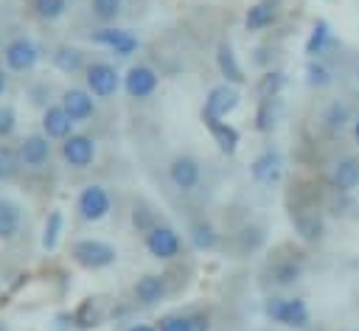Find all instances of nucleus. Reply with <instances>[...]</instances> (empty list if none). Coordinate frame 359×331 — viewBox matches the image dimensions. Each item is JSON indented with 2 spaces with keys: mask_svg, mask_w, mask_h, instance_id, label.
Returning <instances> with one entry per match:
<instances>
[{
  "mask_svg": "<svg viewBox=\"0 0 359 331\" xmlns=\"http://www.w3.org/2000/svg\"><path fill=\"white\" fill-rule=\"evenodd\" d=\"M20 160L25 163V166H31V168H39V166H45L48 163V157H50V143H48V135H25L22 140H20Z\"/></svg>",
  "mask_w": 359,
  "mask_h": 331,
  "instance_id": "obj_14",
  "label": "nucleus"
},
{
  "mask_svg": "<svg viewBox=\"0 0 359 331\" xmlns=\"http://www.w3.org/2000/svg\"><path fill=\"white\" fill-rule=\"evenodd\" d=\"M283 87H286V73H283V70H266V73L258 79L255 93H258L261 101H269V98H278Z\"/></svg>",
  "mask_w": 359,
  "mask_h": 331,
  "instance_id": "obj_25",
  "label": "nucleus"
},
{
  "mask_svg": "<svg viewBox=\"0 0 359 331\" xmlns=\"http://www.w3.org/2000/svg\"><path fill=\"white\" fill-rule=\"evenodd\" d=\"M121 0H90V8H93V17L101 20V22H115L118 14H121Z\"/></svg>",
  "mask_w": 359,
  "mask_h": 331,
  "instance_id": "obj_32",
  "label": "nucleus"
},
{
  "mask_svg": "<svg viewBox=\"0 0 359 331\" xmlns=\"http://www.w3.org/2000/svg\"><path fill=\"white\" fill-rule=\"evenodd\" d=\"M331 45V25H328V20H314V25H311V34H309V39H306V53H309V59H320V53L325 50Z\"/></svg>",
  "mask_w": 359,
  "mask_h": 331,
  "instance_id": "obj_23",
  "label": "nucleus"
},
{
  "mask_svg": "<svg viewBox=\"0 0 359 331\" xmlns=\"http://www.w3.org/2000/svg\"><path fill=\"white\" fill-rule=\"evenodd\" d=\"M20 230V208L8 199H0V238H11Z\"/></svg>",
  "mask_w": 359,
  "mask_h": 331,
  "instance_id": "obj_27",
  "label": "nucleus"
},
{
  "mask_svg": "<svg viewBox=\"0 0 359 331\" xmlns=\"http://www.w3.org/2000/svg\"><path fill=\"white\" fill-rule=\"evenodd\" d=\"M191 241H194L196 250H213V247L219 244V233H216L213 224H208V222H196V224L191 227Z\"/></svg>",
  "mask_w": 359,
  "mask_h": 331,
  "instance_id": "obj_29",
  "label": "nucleus"
},
{
  "mask_svg": "<svg viewBox=\"0 0 359 331\" xmlns=\"http://www.w3.org/2000/svg\"><path fill=\"white\" fill-rule=\"evenodd\" d=\"M202 123L210 129L213 140L219 143V149H222L224 154H233V151L238 149V140H241V135H238V129H236L233 123H227L224 118H208V121H202Z\"/></svg>",
  "mask_w": 359,
  "mask_h": 331,
  "instance_id": "obj_20",
  "label": "nucleus"
},
{
  "mask_svg": "<svg viewBox=\"0 0 359 331\" xmlns=\"http://www.w3.org/2000/svg\"><path fill=\"white\" fill-rule=\"evenodd\" d=\"M20 151H14L11 146H6V143H0V180H11L14 174H17V168H20Z\"/></svg>",
  "mask_w": 359,
  "mask_h": 331,
  "instance_id": "obj_33",
  "label": "nucleus"
},
{
  "mask_svg": "<svg viewBox=\"0 0 359 331\" xmlns=\"http://www.w3.org/2000/svg\"><path fill=\"white\" fill-rule=\"evenodd\" d=\"M59 233H62V210H50L48 219H45V227H42V250H53L56 241H59Z\"/></svg>",
  "mask_w": 359,
  "mask_h": 331,
  "instance_id": "obj_30",
  "label": "nucleus"
},
{
  "mask_svg": "<svg viewBox=\"0 0 359 331\" xmlns=\"http://www.w3.org/2000/svg\"><path fill=\"white\" fill-rule=\"evenodd\" d=\"M241 104V93L236 90V84H216L208 98H205V107H202V121L208 118H227L236 107Z\"/></svg>",
  "mask_w": 359,
  "mask_h": 331,
  "instance_id": "obj_5",
  "label": "nucleus"
},
{
  "mask_svg": "<svg viewBox=\"0 0 359 331\" xmlns=\"http://www.w3.org/2000/svg\"><path fill=\"white\" fill-rule=\"evenodd\" d=\"M3 90H6V70L0 67V95H3Z\"/></svg>",
  "mask_w": 359,
  "mask_h": 331,
  "instance_id": "obj_42",
  "label": "nucleus"
},
{
  "mask_svg": "<svg viewBox=\"0 0 359 331\" xmlns=\"http://www.w3.org/2000/svg\"><path fill=\"white\" fill-rule=\"evenodd\" d=\"M255 129L258 132H272L275 129V98L258 104V109H255Z\"/></svg>",
  "mask_w": 359,
  "mask_h": 331,
  "instance_id": "obj_34",
  "label": "nucleus"
},
{
  "mask_svg": "<svg viewBox=\"0 0 359 331\" xmlns=\"http://www.w3.org/2000/svg\"><path fill=\"white\" fill-rule=\"evenodd\" d=\"M351 121H353V118H351V107L342 104V101H331V104L325 107V112H323V123H325V129L334 132V135L342 132Z\"/></svg>",
  "mask_w": 359,
  "mask_h": 331,
  "instance_id": "obj_26",
  "label": "nucleus"
},
{
  "mask_svg": "<svg viewBox=\"0 0 359 331\" xmlns=\"http://www.w3.org/2000/svg\"><path fill=\"white\" fill-rule=\"evenodd\" d=\"M126 331H157L154 325H149V323H135V325H129Z\"/></svg>",
  "mask_w": 359,
  "mask_h": 331,
  "instance_id": "obj_40",
  "label": "nucleus"
},
{
  "mask_svg": "<svg viewBox=\"0 0 359 331\" xmlns=\"http://www.w3.org/2000/svg\"><path fill=\"white\" fill-rule=\"evenodd\" d=\"M143 244L149 250V255L160 258V261H168V258H177L180 250H182V241H180V233L168 224H154L149 233H143Z\"/></svg>",
  "mask_w": 359,
  "mask_h": 331,
  "instance_id": "obj_3",
  "label": "nucleus"
},
{
  "mask_svg": "<svg viewBox=\"0 0 359 331\" xmlns=\"http://www.w3.org/2000/svg\"><path fill=\"white\" fill-rule=\"evenodd\" d=\"M331 185L339 194H351L353 188H359V160L356 157H342L334 163L331 171Z\"/></svg>",
  "mask_w": 359,
  "mask_h": 331,
  "instance_id": "obj_17",
  "label": "nucleus"
},
{
  "mask_svg": "<svg viewBox=\"0 0 359 331\" xmlns=\"http://www.w3.org/2000/svg\"><path fill=\"white\" fill-rule=\"evenodd\" d=\"M160 84V76L149 65H135L123 76V90L129 98H149Z\"/></svg>",
  "mask_w": 359,
  "mask_h": 331,
  "instance_id": "obj_9",
  "label": "nucleus"
},
{
  "mask_svg": "<svg viewBox=\"0 0 359 331\" xmlns=\"http://www.w3.org/2000/svg\"><path fill=\"white\" fill-rule=\"evenodd\" d=\"M17 126V112L11 107H0V137H8Z\"/></svg>",
  "mask_w": 359,
  "mask_h": 331,
  "instance_id": "obj_37",
  "label": "nucleus"
},
{
  "mask_svg": "<svg viewBox=\"0 0 359 331\" xmlns=\"http://www.w3.org/2000/svg\"><path fill=\"white\" fill-rule=\"evenodd\" d=\"M132 292H135V300L137 303H143V306H154L157 300H163V295H165V281H163V275H143V278H137V283L132 286Z\"/></svg>",
  "mask_w": 359,
  "mask_h": 331,
  "instance_id": "obj_21",
  "label": "nucleus"
},
{
  "mask_svg": "<svg viewBox=\"0 0 359 331\" xmlns=\"http://www.w3.org/2000/svg\"><path fill=\"white\" fill-rule=\"evenodd\" d=\"M62 157L73 168H87L95 160V140L87 137V135H70L62 143Z\"/></svg>",
  "mask_w": 359,
  "mask_h": 331,
  "instance_id": "obj_12",
  "label": "nucleus"
},
{
  "mask_svg": "<svg viewBox=\"0 0 359 331\" xmlns=\"http://www.w3.org/2000/svg\"><path fill=\"white\" fill-rule=\"evenodd\" d=\"M280 171H283V154L278 149H264L252 163H250V174L255 182H264V185H272L280 180Z\"/></svg>",
  "mask_w": 359,
  "mask_h": 331,
  "instance_id": "obj_11",
  "label": "nucleus"
},
{
  "mask_svg": "<svg viewBox=\"0 0 359 331\" xmlns=\"http://www.w3.org/2000/svg\"><path fill=\"white\" fill-rule=\"evenodd\" d=\"M62 107L73 121H87L95 115V101L84 90H65L62 93Z\"/></svg>",
  "mask_w": 359,
  "mask_h": 331,
  "instance_id": "obj_18",
  "label": "nucleus"
},
{
  "mask_svg": "<svg viewBox=\"0 0 359 331\" xmlns=\"http://www.w3.org/2000/svg\"><path fill=\"white\" fill-rule=\"evenodd\" d=\"M157 331H194V320L188 314H165Z\"/></svg>",
  "mask_w": 359,
  "mask_h": 331,
  "instance_id": "obj_36",
  "label": "nucleus"
},
{
  "mask_svg": "<svg viewBox=\"0 0 359 331\" xmlns=\"http://www.w3.org/2000/svg\"><path fill=\"white\" fill-rule=\"evenodd\" d=\"M216 67H219V73L224 76L227 84H244L247 81V76H244V70H241L230 42H219V48H216Z\"/></svg>",
  "mask_w": 359,
  "mask_h": 331,
  "instance_id": "obj_19",
  "label": "nucleus"
},
{
  "mask_svg": "<svg viewBox=\"0 0 359 331\" xmlns=\"http://www.w3.org/2000/svg\"><path fill=\"white\" fill-rule=\"evenodd\" d=\"M266 275H269L272 286H280V289L294 286L303 278V261L300 258H278V261L269 264Z\"/></svg>",
  "mask_w": 359,
  "mask_h": 331,
  "instance_id": "obj_16",
  "label": "nucleus"
},
{
  "mask_svg": "<svg viewBox=\"0 0 359 331\" xmlns=\"http://www.w3.org/2000/svg\"><path fill=\"white\" fill-rule=\"evenodd\" d=\"M292 224H294V230H297V236L303 241H320L323 233H325L323 216L317 210H311V208H294L292 210Z\"/></svg>",
  "mask_w": 359,
  "mask_h": 331,
  "instance_id": "obj_13",
  "label": "nucleus"
},
{
  "mask_svg": "<svg viewBox=\"0 0 359 331\" xmlns=\"http://www.w3.org/2000/svg\"><path fill=\"white\" fill-rule=\"evenodd\" d=\"M132 222H135V227L140 230V233H149L157 222H154V216H151V210H146V208H135V213H132Z\"/></svg>",
  "mask_w": 359,
  "mask_h": 331,
  "instance_id": "obj_38",
  "label": "nucleus"
},
{
  "mask_svg": "<svg viewBox=\"0 0 359 331\" xmlns=\"http://www.w3.org/2000/svg\"><path fill=\"white\" fill-rule=\"evenodd\" d=\"M98 320H101V314H98V306H95L93 297H87V300L79 306V311L73 314V323H76L79 328H95Z\"/></svg>",
  "mask_w": 359,
  "mask_h": 331,
  "instance_id": "obj_31",
  "label": "nucleus"
},
{
  "mask_svg": "<svg viewBox=\"0 0 359 331\" xmlns=\"http://www.w3.org/2000/svg\"><path fill=\"white\" fill-rule=\"evenodd\" d=\"M70 252H73V261L84 269H104L118 261V250L101 238H79L70 247Z\"/></svg>",
  "mask_w": 359,
  "mask_h": 331,
  "instance_id": "obj_2",
  "label": "nucleus"
},
{
  "mask_svg": "<svg viewBox=\"0 0 359 331\" xmlns=\"http://www.w3.org/2000/svg\"><path fill=\"white\" fill-rule=\"evenodd\" d=\"M84 79H87V87L95 98H109L118 93L121 87V73L109 65V62H93L84 67Z\"/></svg>",
  "mask_w": 359,
  "mask_h": 331,
  "instance_id": "obj_4",
  "label": "nucleus"
},
{
  "mask_svg": "<svg viewBox=\"0 0 359 331\" xmlns=\"http://www.w3.org/2000/svg\"><path fill=\"white\" fill-rule=\"evenodd\" d=\"M73 123H76V121L65 112L62 104L48 107L45 115H42V129H45V135L53 137V140H65V137H70V135H73Z\"/></svg>",
  "mask_w": 359,
  "mask_h": 331,
  "instance_id": "obj_15",
  "label": "nucleus"
},
{
  "mask_svg": "<svg viewBox=\"0 0 359 331\" xmlns=\"http://www.w3.org/2000/svg\"><path fill=\"white\" fill-rule=\"evenodd\" d=\"M3 59H6V67L14 70V73H25L36 65L39 59V48L28 39V36H14L6 42L3 48Z\"/></svg>",
  "mask_w": 359,
  "mask_h": 331,
  "instance_id": "obj_7",
  "label": "nucleus"
},
{
  "mask_svg": "<svg viewBox=\"0 0 359 331\" xmlns=\"http://www.w3.org/2000/svg\"><path fill=\"white\" fill-rule=\"evenodd\" d=\"M275 3H278V0H275Z\"/></svg>",
  "mask_w": 359,
  "mask_h": 331,
  "instance_id": "obj_44",
  "label": "nucleus"
},
{
  "mask_svg": "<svg viewBox=\"0 0 359 331\" xmlns=\"http://www.w3.org/2000/svg\"><path fill=\"white\" fill-rule=\"evenodd\" d=\"M306 81H309V87H317V90L328 87L334 81L331 67L325 62H320V59H309V65H306Z\"/></svg>",
  "mask_w": 359,
  "mask_h": 331,
  "instance_id": "obj_28",
  "label": "nucleus"
},
{
  "mask_svg": "<svg viewBox=\"0 0 359 331\" xmlns=\"http://www.w3.org/2000/svg\"><path fill=\"white\" fill-rule=\"evenodd\" d=\"M199 177H202V168L199 163L191 157V154H177L171 163H168V180L174 182V188L180 191H191L199 185Z\"/></svg>",
  "mask_w": 359,
  "mask_h": 331,
  "instance_id": "obj_10",
  "label": "nucleus"
},
{
  "mask_svg": "<svg viewBox=\"0 0 359 331\" xmlns=\"http://www.w3.org/2000/svg\"><path fill=\"white\" fill-rule=\"evenodd\" d=\"M275 20H278V3H275V0H258L255 6L247 8L244 25H247V31H264V28H269Z\"/></svg>",
  "mask_w": 359,
  "mask_h": 331,
  "instance_id": "obj_22",
  "label": "nucleus"
},
{
  "mask_svg": "<svg viewBox=\"0 0 359 331\" xmlns=\"http://www.w3.org/2000/svg\"><path fill=\"white\" fill-rule=\"evenodd\" d=\"M53 65L62 70V73H79L81 67H84V56H81V50L79 48H73V45H59L56 50H53Z\"/></svg>",
  "mask_w": 359,
  "mask_h": 331,
  "instance_id": "obj_24",
  "label": "nucleus"
},
{
  "mask_svg": "<svg viewBox=\"0 0 359 331\" xmlns=\"http://www.w3.org/2000/svg\"><path fill=\"white\" fill-rule=\"evenodd\" d=\"M109 208H112V199H109L107 188H101V185H84L79 199H76V210H79V216L84 222L104 219L109 213Z\"/></svg>",
  "mask_w": 359,
  "mask_h": 331,
  "instance_id": "obj_6",
  "label": "nucleus"
},
{
  "mask_svg": "<svg viewBox=\"0 0 359 331\" xmlns=\"http://www.w3.org/2000/svg\"><path fill=\"white\" fill-rule=\"evenodd\" d=\"M194 320V331H208V317L205 314H191Z\"/></svg>",
  "mask_w": 359,
  "mask_h": 331,
  "instance_id": "obj_39",
  "label": "nucleus"
},
{
  "mask_svg": "<svg viewBox=\"0 0 359 331\" xmlns=\"http://www.w3.org/2000/svg\"><path fill=\"white\" fill-rule=\"evenodd\" d=\"M90 39H93L95 45H104V48L115 50L118 56H132V53L137 50V45H140L132 31H126V28H112V25L93 31Z\"/></svg>",
  "mask_w": 359,
  "mask_h": 331,
  "instance_id": "obj_8",
  "label": "nucleus"
},
{
  "mask_svg": "<svg viewBox=\"0 0 359 331\" xmlns=\"http://www.w3.org/2000/svg\"><path fill=\"white\" fill-rule=\"evenodd\" d=\"M264 314L272 320V323H280V325H289V328H306L311 323V311L306 306L303 297H266L264 300Z\"/></svg>",
  "mask_w": 359,
  "mask_h": 331,
  "instance_id": "obj_1",
  "label": "nucleus"
},
{
  "mask_svg": "<svg viewBox=\"0 0 359 331\" xmlns=\"http://www.w3.org/2000/svg\"><path fill=\"white\" fill-rule=\"evenodd\" d=\"M34 11L42 20H59L67 11V0H34Z\"/></svg>",
  "mask_w": 359,
  "mask_h": 331,
  "instance_id": "obj_35",
  "label": "nucleus"
},
{
  "mask_svg": "<svg viewBox=\"0 0 359 331\" xmlns=\"http://www.w3.org/2000/svg\"><path fill=\"white\" fill-rule=\"evenodd\" d=\"M353 140H356V143H359V115H356V118H353Z\"/></svg>",
  "mask_w": 359,
  "mask_h": 331,
  "instance_id": "obj_41",
  "label": "nucleus"
},
{
  "mask_svg": "<svg viewBox=\"0 0 359 331\" xmlns=\"http://www.w3.org/2000/svg\"><path fill=\"white\" fill-rule=\"evenodd\" d=\"M356 84H359V67H356Z\"/></svg>",
  "mask_w": 359,
  "mask_h": 331,
  "instance_id": "obj_43",
  "label": "nucleus"
}]
</instances>
